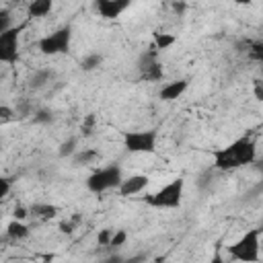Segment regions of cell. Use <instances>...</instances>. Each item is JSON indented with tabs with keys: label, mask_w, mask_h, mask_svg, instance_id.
<instances>
[{
	"label": "cell",
	"mask_w": 263,
	"mask_h": 263,
	"mask_svg": "<svg viewBox=\"0 0 263 263\" xmlns=\"http://www.w3.org/2000/svg\"><path fill=\"white\" fill-rule=\"evenodd\" d=\"M257 160V144L251 136H240L232 140L230 144L216 148L212 152V164L216 171H236L247 164H253Z\"/></svg>",
	"instance_id": "1"
},
{
	"label": "cell",
	"mask_w": 263,
	"mask_h": 263,
	"mask_svg": "<svg viewBox=\"0 0 263 263\" xmlns=\"http://www.w3.org/2000/svg\"><path fill=\"white\" fill-rule=\"evenodd\" d=\"M183 193H185V179L175 177L162 187H158L154 193H148L144 201L154 210H175L183 203Z\"/></svg>",
	"instance_id": "2"
},
{
	"label": "cell",
	"mask_w": 263,
	"mask_h": 263,
	"mask_svg": "<svg viewBox=\"0 0 263 263\" xmlns=\"http://www.w3.org/2000/svg\"><path fill=\"white\" fill-rule=\"evenodd\" d=\"M226 253L230 259L238 263H259L261 259V230L251 228L240 238H236L232 245L226 247Z\"/></svg>",
	"instance_id": "3"
},
{
	"label": "cell",
	"mask_w": 263,
	"mask_h": 263,
	"mask_svg": "<svg viewBox=\"0 0 263 263\" xmlns=\"http://www.w3.org/2000/svg\"><path fill=\"white\" fill-rule=\"evenodd\" d=\"M121 179H123L121 166L119 164H107V166H101V168L92 171L86 177V189L90 193H95V195H101L105 191L117 189Z\"/></svg>",
	"instance_id": "4"
},
{
	"label": "cell",
	"mask_w": 263,
	"mask_h": 263,
	"mask_svg": "<svg viewBox=\"0 0 263 263\" xmlns=\"http://www.w3.org/2000/svg\"><path fill=\"white\" fill-rule=\"evenodd\" d=\"M72 45V27L70 25H62L55 31L43 35L37 41V47L43 55H60V53H68Z\"/></svg>",
	"instance_id": "5"
},
{
	"label": "cell",
	"mask_w": 263,
	"mask_h": 263,
	"mask_svg": "<svg viewBox=\"0 0 263 263\" xmlns=\"http://www.w3.org/2000/svg\"><path fill=\"white\" fill-rule=\"evenodd\" d=\"M156 129H132L123 134V148L132 154H152L156 152Z\"/></svg>",
	"instance_id": "6"
},
{
	"label": "cell",
	"mask_w": 263,
	"mask_h": 263,
	"mask_svg": "<svg viewBox=\"0 0 263 263\" xmlns=\"http://www.w3.org/2000/svg\"><path fill=\"white\" fill-rule=\"evenodd\" d=\"M25 29V25H12L10 29H6L0 35V64H16L21 49H18V41H21V31Z\"/></svg>",
	"instance_id": "7"
},
{
	"label": "cell",
	"mask_w": 263,
	"mask_h": 263,
	"mask_svg": "<svg viewBox=\"0 0 263 263\" xmlns=\"http://www.w3.org/2000/svg\"><path fill=\"white\" fill-rule=\"evenodd\" d=\"M140 70H142V80L158 82L162 78V68L158 64V51L156 49H150V51H144L142 53V58H140Z\"/></svg>",
	"instance_id": "8"
},
{
	"label": "cell",
	"mask_w": 263,
	"mask_h": 263,
	"mask_svg": "<svg viewBox=\"0 0 263 263\" xmlns=\"http://www.w3.org/2000/svg\"><path fill=\"white\" fill-rule=\"evenodd\" d=\"M148 183H150L148 175H142V173H138V175H129V177H123V179H121L117 191H119L121 197H134V195L144 193L146 187H148Z\"/></svg>",
	"instance_id": "9"
},
{
	"label": "cell",
	"mask_w": 263,
	"mask_h": 263,
	"mask_svg": "<svg viewBox=\"0 0 263 263\" xmlns=\"http://www.w3.org/2000/svg\"><path fill=\"white\" fill-rule=\"evenodd\" d=\"M95 8L103 18L111 21V18L121 16V12H125L129 8V0H97Z\"/></svg>",
	"instance_id": "10"
},
{
	"label": "cell",
	"mask_w": 263,
	"mask_h": 263,
	"mask_svg": "<svg viewBox=\"0 0 263 263\" xmlns=\"http://www.w3.org/2000/svg\"><path fill=\"white\" fill-rule=\"evenodd\" d=\"M187 88H189V78H177V80L166 82L160 88L158 97H160V101H177Z\"/></svg>",
	"instance_id": "11"
},
{
	"label": "cell",
	"mask_w": 263,
	"mask_h": 263,
	"mask_svg": "<svg viewBox=\"0 0 263 263\" xmlns=\"http://www.w3.org/2000/svg\"><path fill=\"white\" fill-rule=\"evenodd\" d=\"M53 10V2L51 0H33L27 6V16L29 18H39V16H47Z\"/></svg>",
	"instance_id": "12"
},
{
	"label": "cell",
	"mask_w": 263,
	"mask_h": 263,
	"mask_svg": "<svg viewBox=\"0 0 263 263\" xmlns=\"http://www.w3.org/2000/svg\"><path fill=\"white\" fill-rule=\"evenodd\" d=\"M175 43H177V35H173V33H162V31L152 33V49H156V51L168 49Z\"/></svg>",
	"instance_id": "13"
},
{
	"label": "cell",
	"mask_w": 263,
	"mask_h": 263,
	"mask_svg": "<svg viewBox=\"0 0 263 263\" xmlns=\"http://www.w3.org/2000/svg\"><path fill=\"white\" fill-rule=\"evenodd\" d=\"M29 214H33L39 220H51L58 216V208L53 203H33L29 208Z\"/></svg>",
	"instance_id": "14"
},
{
	"label": "cell",
	"mask_w": 263,
	"mask_h": 263,
	"mask_svg": "<svg viewBox=\"0 0 263 263\" xmlns=\"http://www.w3.org/2000/svg\"><path fill=\"white\" fill-rule=\"evenodd\" d=\"M97 158H99V152L95 148H78L72 156V162L82 166V164H92Z\"/></svg>",
	"instance_id": "15"
},
{
	"label": "cell",
	"mask_w": 263,
	"mask_h": 263,
	"mask_svg": "<svg viewBox=\"0 0 263 263\" xmlns=\"http://www.w3.org/2000/svg\"><path fill=\"white\" fill-rule=\"evenodd\" d=\"M6 236L12 238V240H21V238H27L29 236V226L25 222H18V220H10L8 226H6Z\"/></svg>",
	"instance_id": "16"
},
{
	"label": "cell",
	"mask_w": 263,
	"mask_h": 263,
	"mask_svg": "<svg viewBox=\"0 0 263 263\" xmlns=\"http://www.w3.org/2000/svg\"><path fill=\"white\" fill-rule=\"evenodd\" d=\"M101 62H103V55H101V53H88V55L80 62V68L86 70V72H90V70H97V68L101 66Z\"/></svg>",
	"instance_id": "17"
},
{
	"label": "cell",
	"mask_w": 263,
	"mask_h": 263,
	"mask_svg": "<svg viewBox=\"0 0 263 263\" xmlns=\"http://www.w3.org/2000/svg\"><path fill=\"white\" fill-rule=\"evenodd\" d=\"M49 78H51V72L49 70H39V72H35L31 76V86L33 88H41L45 82H49Z\"/></svg>",
	"instance_id": "18"
},
{
	"label": "cell",
	"mask_w": 263,
	"mask_h": 263,
	"mask_svg": "<svg viewBox=\"0 0 263 263\" xmlns=\"http://www.w3.org/2000/svg\"><path fill=\"white\" fill-rule=\"evenodd\" d=\"M78 148H76V138H70V140H66V142H62L60 144V156H74V152H76Z\"/></svg>",
	"instance_id": "19"
},
{
	"label": "cell",
	"mask_w": 263,
	"mask_h": 263,
	"mask_svg": "<svg viewBox=\"0 0 263 263\" xmlns=\"http://www.w3.org/2000/svg\"><path fill=\"white\" fill-rule=\"evenodd\" d=\"M125 240H127V232L125 230H113L111 240H109V247L111 249H119V247L125 245Z\"/></svg>",
	"instance_id": "20"
},
{
	"label": "cell",
	"mask_w": 263,
	"mask_h": 263,
	"mask_svg": "<svg viewBox=\"0 0 263 263\" xmlns=\"http://www.w3.org/2000/svg\"><path fill=\"white\" fill-rule=\"evenodd\" d=\"M14 23H12V16H10V10H6V8H2L0 10V35L6 31V29H10Z\"/></svg>",
	"instance_id": "21"
},
{
	"label": "cell",
	"mask_w": 263,
	"mask_h": 263,
	"mask_svg": "<svg viewBox=\"0 0 263 263\" xmlns=\"http://www.w3.org/2000/svg\"><path fill=\"white\" fill-rule=\"evenodd\" d=\"M111 234H113V230H111V228H103V230H99V234H97V242H99L101 247H109Z\"/></svg>",
	"instance_id": "22"
},
{
	"label": "cell",
	"mask_w": 263,
	"mask_h": 263,
	"mask_svg": "<svg viewBox=\"0 0 263 263\" xmlns=\"http://www.w3.org/2000/svg\"><path fill=\"white\" fill-rule=\"evenodd\" d=\"M10 189H12V181L8 177H0V201L10 193Z\"/></svg>",
	"instance_id": "23"
},
{
	"label": "cell",
	"mask_w": 263,
	"mask_h": 263,
	"mask_svg": "<svg viewBox=\"0 0 263 263\" xmlns=\"http://www.w3.org/2000/svg\"><path fill=\"white\" fill-rule=\"evenodd\" d=\"M33 121H35V123H49V121H51V111H47V109L37 111V113L33 115Z\"/></svg>",
	"instance_id": "24"
},
{
	"label": "cell",
	"mask_w": 263,
	"mask_h": 263,
	"mask_svg": "<svg viewBox=\"0 0 263 263\" xmlns=\"http://www.w3.org/2000/svg\"><path fill=\"white\" fill-rule=\"evenodd\" d=\"M14 109L12 107H8V105H0V121H8V119H12L14 117Z\"/></svg>",
	"instance_id": "25"
},
{
	"label": "cell",
	"mask_w": 263,
	"mask_h": 263,
	"mask_svg": "<svg viewBox=\"0 0 263 263\" xmlns=\"http://www.w3.org/2000/svg\"><path fill=\"white\" fill-rule=\"evenodd\" d=\"M12 216H14V220L25 222V218L29 216V210H27L25 205H16V208H14V212H12Z\"/></svg>",
	"instance_id": "26"
},
{
	"label": "cell",
	"mask_w": 263,
	"mask_h": 263,
	"mask_svg": "<svg viewBox=\"0 0 263 263\" xmlns=\"http://www.w3.org/2000/svg\"><path fill=\"white\" fill-rule=\"evenodd\" d=\"M205 263H226V259H224V255L220 253V249H216V251H214V255H212Z\"/></svg>",
	"instance_id": "27"
},
{
	"label": "cell",
	"mask_w": 263,
	"mask_h": 263,
	"mask_svg": "<svg viewBox=\"0 0 263 263\" xmlns=\"http://www.w3.org/2000/svg\"><path fill=\"white\" fill-rule=\"evenodd\" d=\"M60 232L72 234V232H74V222H62V224H60Z\"/></svg>",
	"instance_id": "28"
},
{
	"label": "cell",
	"mask_w": 263,
	"mask_h": 263,
	"mask_svg": "<svg viewBox=\"0 0 263 263\" xmlns=\"http://www.w3.org/2000/svg\"><path fill=\"white\" fill-rule=\"evenodd\" d=\"M173 8H175L177 12H183V10L187 8V4H179V2H173Z\"/></svg>",
	"instance_id": "29"
},
{
	"label": "cell",
	"mask_w": 263,
	"mask_h": 263,
	"mask_svg": "<svg viewBox=\"0 0 263 263\" xmlns=\"http://www.w3.org/2000/svg\"><path fill=\"white\" fill-rule=\"evenodd\" d=\"M140 261H144L142 255H140V257H134V259H127V263H140Z\"/></svg>",
	"instance_id": "30"
},
{
	"label": "cell",
	"mask_w": 263,
	"mask_h": 263,
	"mask_svg": "<svg viewBox=\"0 0 263 263\" xmlns=\"http://www.w3.org/2000/svg\"><path fill=\"white\" fill-rule=\"evenodd\" d=\"M152 263H166V259L158 255V257H154V259H152Z\"/></svg>",
	"instance_id": "31"
}]
</instances>
